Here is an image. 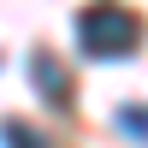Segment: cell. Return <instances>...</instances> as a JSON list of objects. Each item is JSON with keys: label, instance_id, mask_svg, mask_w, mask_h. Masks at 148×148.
Instances as JSON below:
<instances>
[{"label": "cell", "instance_id": "6da1fadb", "mask_svg": "<svg viewBox=\"0 0 148 148\" xmlns=\"http://www.w3.org/2000/svg\"><path fill=\"white\" fill-rule=\"evenodd\" d=\"M77 47L89 59H130L142 47V18L130 6H89L77 12Z\"/></svg>", "mask_w": 148, "mask_h": 148}, {"label": "cell", "instance_id": "7a4b0ae2", "mask_svg": "<svg viewBox=\"0 0 148 148\" xmlns=\"http://www.w3.org/2000/svg\"><path fill=\"white\" fill-rule=\"evenodd\" d=\"M30 77H36V89L47 95V107H59V113L71 107V77L53 65V53H30Z\"/></svg>", "mask_w": 148, "mask_h": 148}, {"label": "cell", "instance_id": "3957f363", "mask_svg": "<svg viewBox=\"0 0 148 148\" xmlns=\"http://www.w3.org/2000/svg\"><path fill=\"white\" fill-rule=\"evenodd\" d=\"M0 142L6 148H47V136L36 125H24V119H0Z\"/></svg>", "mask_w": 148, "mask_h": 148}]
</instances>
